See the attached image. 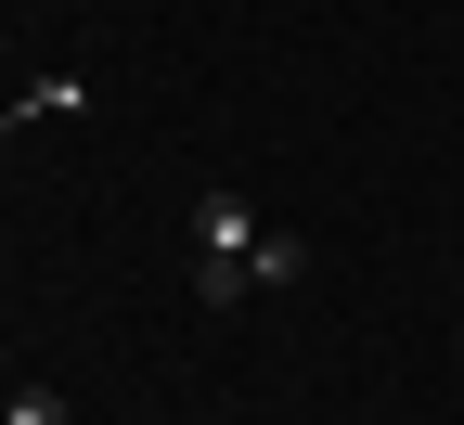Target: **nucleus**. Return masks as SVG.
I'll list each match as a JSON object with an SVG mask.
<instances>
[{"label":"nucleus","mask_w":464,"mask_h":425,"mask_svg":"<svg viewBox=\"0 0 464 425\" xmlns=\"http://www.w3.org/2000/svg\"><path fill=\"white\" fill-rule=\"evenodd\" d=\"M14 130H26V103H0V155H14Z\"/></svg>","instance_id":"3"},{"label":"nucleus","mask_w":464,"mask_h":425,"mask_svg":"<svg viewBox=\"0 0 464 425\" xmlns=\"http://www.w3.org/2000/svg\"><path fill=\"white\" fill-rule=\"evenodd\" d=\"M14 412H26V425H52V400H14Z\"/></svg>","instance_id":"4"},{"label":"nucleus","mask_w":464,"mask_h":425,"mask_svg":"<svg viewBox=\"0 0 464 425\" xmlns=\"http://www.w3.org/2000/svg\"><path fill=\"white\" fill-rule=\"evenodd\" d=\"M258 284H310V246L271 232L246 194H194V310H246Z\"/></svg>","instance_id":"1"},{"label":"nucleus","mask_w":464,"mask_h":425,"mask_svg":"<svg viewBox=\"0 0 464 425\" xmlns=\"http://www.w3.org/2000/svg\"><path fill=\"white\" fill-rule=\"evenodd\" d=\"M14 103H26V116H91V78H65V65H52V78H26Z\"/></svg>","instance_id":"2"}]
</instances>
